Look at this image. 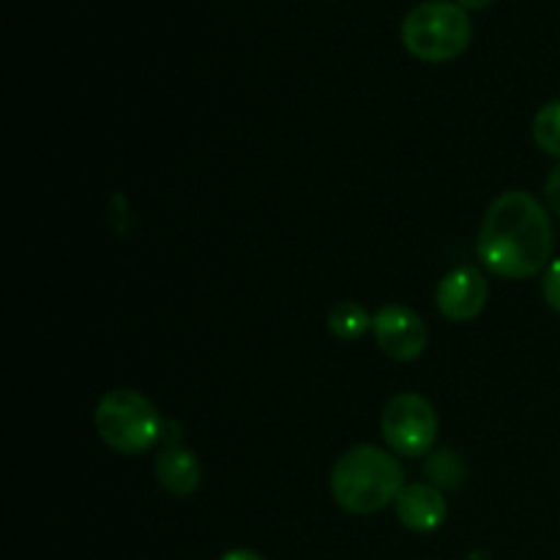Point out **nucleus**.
<instances>
[{"instance_id": "7", "label": "nucleus", "mask_w": 560, "mask_h": 560, "mask_svg": "<svg viewBox=\"0 0 560 560\" xmlns=\"http://www.w3.org/2000/svg\"><path fill=\"white\" fill-rule=\"evenodd\" d=\"M487 299H490V288L481 271L470 266H459L448 271L438 284V310L443 317L452 323H468L485 312Z\"/></svg>"}, {"instance_id": "6", "label": "nucleus", "mask_w": 560, "mask_h": 560, "mask_svg": "<svg viewBox=\"0 0 560 560\" xmlns=\"http://www.w3.org/2000/svg\"><path fill=\"white\" fill-rule=\"evenodd\" d=\"M372 334H375L377 348L394 361L419 359L430 339L424 320L402 304L381 306L372 315Z\"/></svg>"}, {"instance_id": "8", "label": "nucleus", "mask_w": 560, "mask_h": 560, "mask_svg": "<svg viewBox=\"0 0 560 560\" xmlns=\"http://www.w3.org/2000/svg\"><path fill=\"white\" fill-rule=\"evenodd\" d=\"M397 520L413 534H432L446 520V498L435 485H405L394 498Z\"/></svg>"}, {"instance_id": "11", "label": "nucleus", "mask_w": 560, "mask_h": 560, "mask_svg": "<svg viewBox=\"0 0 560 560\" xmlns=\"http://www.w3.org/2000/svg\"><path fill=\"white\" fill-rule=\"evenodd\" d=\"M534 140L550 156H560V98L547 102L534 118Z\"/></svg>"}, {"instance_id": "9", "label": "nucleus", "mask_w": 560, "mask_h": 560, "mask_svg": "<svg viewBox=\"0 0 560 560\" xmlns=\"http://www.w3.org/2000/svg\"><path fill=\"white\" fill-rule=\"evenodd\" d=\"M200 463L195 454L178 441H170L162 452L156 454V479L170 495L186 498L200 487Z\"/></svg>"}, {"instance_id": "14", "label": "nucleus", "mask_w": 560, "mask_h": 560, "mask_svg": "<svg viewBox=\"0 0 560 560\" xmlns=\"http://www.w3.org/2000/svg\"><path fill=\"white\" fill-rule=\"evenodd\" d=\"M545 197H547V206H550L552 213L560 217V164L547 175L545 180Z\"/></svg>"}, {"instance_id": "2", "label": "nucleus", "mask_w": 560, "mask_h": 560, "mask_svg": "<svg viewBox=\"0 0 560 560\" xmlns=\"http://www.w3.org/2000/svg\"><path fill=\"white\" fill-rule=\"evenodd\" d=\"M405 487L402 465L377 446H353L334 463L331 495L345 512L372 514L386 509Z\"/></svg>"}, {"instance_id": "16", "label": "nucleus", "mask_w": 560, "mask_h": 560, "mask_svg": "<svg viewBox=\"0 0 560 560\" xmlns=\"http://www.w3.org/2000/svg\"><path fill=\"white\" fill-rule=\"evenodd\" d=\"M463 9H485V5H490L492 0H457Z\"/></svg>"}, {"instance_id": "4", "label": "nucleus", "mask_w": 560, "mask_h": 560, "mask_svg": "<svg viewBox=\"0 0 560 560\" xmlns=\"http://www.w3.org/2000/svg\"><path fill=\"white\" fill-rule=\"evenodd\" d=\"M93 421L98 438L118 454H145L164 430L151 399L131 388H115L104 394Z\"/></svg>"}, {"instance_id": "10", "label": "nucleus", "mask_w": 560, "mask_h": 560, "mask_svg": "<svg viewBox=\"0 0 560 560\" xmlns=\"http://www.w3.org/2000/svg\"><path fill=\"white\" fill-rule=\"evenodd\" d=\"M372 328V315L359 304V301H339L331 312H328V331L334 337L353 342V339L364 337Z\"/></svg>"}, {"instance_id": "15", "label": "nucleus", "mask_w": 560, "mask_h": 560, "mask_svg": "<svg viewBox=\"0 0 560 560\" xmlns=\"http://www.w3.org/2000/svg\"><path fill=\"white\" fill-rule=\"evenodd\" d=\"M219 560H266V558L255 550H230V552H224Z\"/></svg>"}, {"instance_id": "3", "label": "nucleus", "mask_w": 560, "mask_h": 560, "mask_svg": "<svg viewBox=\"0 0 560 560\" xmlns=\"http://www.w3.org/2000/svg\"><path fill=\"white\" fill-rule=\"evenodd\" d=\"M470 42L468 11L452 0H424L402 22V44L427 63H443L465 52Z\"/></svg>"}, {"instance_id": "13", "label": "nucleus", "mask_w": 560, "mask_h": 560, "mask_svg": "<svg viewBox=\"0 0 560 560\" xmlns=\"http://www.w3.org/2000/svg\"><path fill=\"white\" fill-rule=\"evenodd\" d=\"M541 293H545V301L550 304V310H556L560 315V257L547 266L545 279H541Z\"/></svg>"}, {"instance_id": "12", "label": "nucleus", "mask_w": 560, "mask_h": 560, "mask_svg": "<svg viewBox=\"0 0 560 560\" xmlns=\"http://www.w3.org/2000/svg\"><path fill=\"white\" fill-rule=\"evenodd\" d=\"M424 470L435 487H457L465 476L463 463H459L457 454L448 452V448H441V452L432 454V457L427 459Z\"/></svg>"}, {"instance_id": "5", "label": "nucleus", "mask_w": 560, "mask_h": 560, "mask_svg": "<svg viewBox=\"0 0 560 560\" xmlns=\"http://www.w3.org/2000/svg\"><path fill=\"white\" fill-rule=\"evenodd\" d=\"M381 430L399 457H424L438 438V413L421 394H397L381 416Z\"/></svg>"}, {"instance_id": "1", "label": "nucleus", "mask_w": 560, "mask_h": 560, "mask_svg": "<svg viewBox=\"0 0 560 560\" xmlns=\"http://www.w3.org/2000/svg\"><path fill=\"white\" fill-rule=\"evenodd\" d=\"M476 252L495 277H536L552 255V224L545 206L528 191H503L487 208Z\"/></svg>"}]
</instances>
